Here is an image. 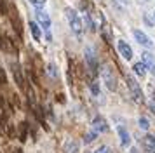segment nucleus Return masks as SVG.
<instances>
[{
	"mask_svg": "<svg viewBox=\"0 0 155 153\" xmlns=\"http://www.w3.org/2000/svg\"><path fill=\"white\" fill-rule=\"evenodd\" d=\"M141 61L147 64V70H150V71L155 75V57H153V54H152L150 50H145V52L141 54Z\"/></svg>",
	"mask_w": 155,
	"mask_h": 153,
	"instance_id": "7",
	"label": "nucleus"
},
{
	"mask_svg": "<svg viewBox=\"0 0 155 153\" xmlns=\"http://www.w3.org/2000/svg\"><path fill=\"white\" fill-rule=\"evenodd\" d=\"M133 70H134V73H136L138 76H141V78L147 75V64H145L143 61L134 63V64H133Z\"/></svg>",
	"mask_w": 155,
	"mask_h": 153,
	"instance_id": "13",
	"label": "nucleus"
},
{
	"mask_svg": "<svg viewBox=\"0 0 155 153\" xmlns=\"http://www.w3.org/2000/svg\"><path fill=\"white\" fill-rule=\"evenodd\" d=\"M89 87H91V92L94 94V96H99V82L92 80V82L89 83Z\"/></svg>",
	"mask_w": 155,
	"mask_h": 153,
	"instance_id": "16",
	"label": "nucleus"
},
{
	"mask_svg": "<svg viewBox=\"0 0 155 153\" xmlns=\"http://www.w3.org/2000/svg\"><path fill=\"white\" fill-rule=\"evenodd\" d=\"M145 23H147V24H150V26H153V21L150 19V16H148V14H145Z\"/></svg>",
	"mask_w": 155,
	"mask_h": 153,
	"instance_id": "20",
	"label": "nucleus"
},
{
	"mask_svg": "<svg viewBox=\"0 0 155 153\" xmlns=\"http://www.w3.org/2000/svg\"><path fill=\"white\" fill-rule=\"evenodd\" d=\"M138 124H140V127L143 129V131H148V127H150V122H148V118H147V117H140Z\"/></svg>",
	"mask_w": 155,
	"mask_h": 153,
	"instance_id": "15",
	"label": "nucleus"
},
{
	"mask_svg": "<svg viewBox=\"0 0 155 153\" xmlns=\"http://www.w3.org/2000/svg\"><path fill=\"white\" fill-rule=\"evenodd\" d=\"M64 14H66V19H68V23H70L71 31L80 37V35H82L84 26H82V21H80V18H78L77 11H73L71 7H66V9H64Z\"/></svg>",
	"mask_w": 155,
	"mask_h": 153,
	"instance_id": "1",
	"label": "nucleus"
},
{
	"mask_svg": "<svg viewBox=\"0 0 155 153\" xmlns=\"http://www.w3.org/2000/svg\"><path fill=\"white\" fill-rule=\"evenodd\" d=\"M96 153H108V146H101Z\"/></svg>",
	"mask_w": 155,
	"mask_h": 153,
	"instance_id": "21",
	"label": "nucleus"
},
{
	"mask_svg": "<svg viewBox=\"0 0 155 153\" xmlns=\"http://www.w3.org/2000/svg\"><path fill=\"white\" fill-rule=\"evenodd\" d=\"M99 75H101V80L110 90L117 89V80H115V75H113V70L108 66V64H101L99 66Z\"/></svg>",
	"mask_w": 155,
	"mask_h": 153,
	"instance_id": "2",
	"label": "nucleus"
},
{
	"mask_svg": "<svg viewBox=\"0 0 155 153\" xmlns=\"http://www.w3.org/2000/svg\"><path fill=\"white\" fill-rule=\"evenodd\" d=\"M96 134H98V132H89V134H87V136H85V143H92V141H94V138H96Z\"/></svg>",
	"mask_w": 155,
	"mask_h": 153,
	"instance_id": "18",
	"label": "nucleus"
},
{
	"mask_svg": "<svg viewBox=\"0 0 155 153\" xmlns=\"http://www.w3.org/2000/svg\"><path fill=\"white\" fill-rule=\"evenodd\" d=\"M127 87L131 90V96L136 103H143L145 101V96H143V90H141V85L138 83V80L134 78V76H127Z\"/></svg>",
	"mask_w": 155,
	"mask_h": 153,
	"instance_id": "3",
	"label": "nucleus"
},
{
	"mask_svg": "<svg viewBox=\"0 0 155 153\" xmlns=\"http://www.w3.org/2000/svg\"><path fill=\"white\" fill-rule=\"evenodd\" d=\"M133 35H134V38H136V42L140 44V45H143V47H147V49H152L153 47V42H152V38L148 37L145 31H141V30H133Z\"/></svg>",
	"mask_w": 155,
	"mask_h": 153,
	"instance_id": "5",
	"label": "nucleus"
},
{
	"mask_svg": "<svg viewBox=\"0 0 155 153\" xmlns=\"http://www.w3.org/2000/svg\"><path fill=\"white\" fill-rule=\"evenodd\" d=\"M77 148H78L77 143H73V145H71V143H68V148H66V151H68V153H70V151H77Z\"/></svg>",
	"mask_w": 155,
	"mask_h": 153,
	"instance_id": "19",
	"label": "nucleus"
},
{
	"mask_svg": "<svg viewBox=\"0 0 155 153\" xmlns=\"http://www.w3.org/2000/svg\"><path fill=\"white\" fill-rule=\"evenodd\" d=\"M153 19H155V12H153Z\"/></svg>",
	"mask_w": 155,
	"mask_h": 153,
	"instance_id": "23",
	"label": "nucleus"
},
{
	"mask_svg": "<svg viewBox=\"0 0 155 153\" xmlns=\"http://www.w3.org/2000/svg\"><path fill=\"white\" fill-rule=\"evenodd\" d=\"M30 31H31V35H33V38H35L37 42L42 38V30H40V24H38V23L30 21Z\"/></svg>",
	"mask_w": 155,
	"mask_h": 153,
	"instance_id": "11",
	"label": "nucleus"
},
{
	"mask_svg": "<svg viewBox=\"0 0 155 153\" xmlns=\"http://www.w3.org/2000/svg\"><path fill=\"white\" fill-rule=\"evenodd\" d=\"M148 106H150V110H152V113L155 115V101H150V104H148Z\"/></svg>",
	"mask_w": 155,
	"mask_h": 153,
	"instance_id": "22",
	"label": "nucleus"
},
{
	"mask_svg": "<svg viewBox=\"0 0 155 153\" xmlns=\"http://www.w3.org/2000/svg\"><path fill=\"white\" fill-rule=\"evenodd\" d=\"M85 61H87V64H89V68H91L92 73L98 71V63H96V57H94V52H92L91 47L85 49Z\"/></svg>",
	"mask_w": 155,
	"mask_h": 153,
	"instance_id": "9",
	"label": "nucleus"
},
{
	"mask_svg": "<svg viewBox=\"0 0 155 153\" xmlns=\"http://www.w3.org/2000/svg\"><path fill=\"white\" fill-rule=\"evenodd\" d=\"M119 52H120V56L124 57V59H133V49H131V45L127 44V42H124V40H119Z\"/></svg>",
	"mask_w": 155,
	"mask_h": 153,
	"instance_id": "8",
	"label": "nucleus"
},
{
	"mask_svg": "<svg viewBox=\"0 0 155 153\" xmlns=\"http://www.w3.org/2000/svg\"><path fill=\"white\" fill-rule=\"evenodd\" d=\"M143 146H145L147 151H155V136H152V134L145 136L143 138Z\"/></svg>",
	"mask_w": 155,
	"mask_h": 153,
	"instance_id": "12",
	"label": "nucleus"
},
{
	"mask_svg": "<svg viewBox=\"0 0 155 153\" xmlns=\"http://www.w3.org/2000/svg\"><path fill=\"white\" fill-rule=\"evenodd\" d=\"M47 73H49L52 78H58V70H56V64H54V63H49V66H47Z\"/></svg>",
	"mask_w": 155,
	"mask_h": 153,
	"instance_id": "14",
	"label": "nucleus"
},
{
	"mask_svg": "<svg viewBox=\"0 0 155 153\" xmlns=\"http://www.w3.org/2000/svg\"><path fill=\"white\" fill-rule=\"evenodd\" d=\"M108 124H106V120L103 117H94V120H92V131L94 132H108Z\"/></svg>",
	"mask_w": 155,
	"mask_h": 153,
	"instance_id": "6",
	"label": "nucleus"
},
{
	"mask_svg": "<svg viewBox=\"0 0 155 153\" xmlns=\"http://www.w3.org/2000/svg\"><path fill=\"white\" fill-rule=\"evenodd\" d=\"M117 132H119V136H120V145L122 146H129L131 145V134L126 131V127L119 125V127H117Z\"/></svg>",
	"mask_w": 155,
	"mask_h": 153,
	"instance_id": "10",
	"label": "nucleus"
},
{
	"mask_svg": "<svg viewBox=\"0 0 155 153\" xmlns=\"http://www.w3.org/2000/svg\"><path fill=\"white\" fill-rule=\"evenodd\" d=\"M35 16H37V23L40 24V28H44V31L51 30V16L44 9H35Z\"/></svg>",
	"mask_w": 155,
	"mask_h": 153,
	"instance_id": "4",
	"label": "nucleus"
},
{
	"mask_svg": "<svg viewBox=\"0 0 155 153\" xmlns=\"http://www.w3.org/2000/svg\"><path fill=\"white\" fill-rule=\"evenodd\" d=\"M30 4L35 7V9H42L45 5V0H30Z\"/></svg>",
	"mask_w": 155,
	"mask_h": 153,
	"instance_id": "17",
	"label": "nucleus"
}]
</instances>
